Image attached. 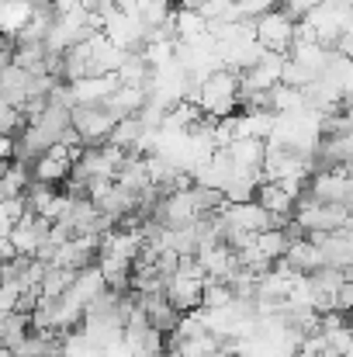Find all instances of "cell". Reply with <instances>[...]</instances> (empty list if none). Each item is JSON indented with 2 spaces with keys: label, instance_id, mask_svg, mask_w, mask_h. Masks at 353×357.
<instances>
[{
  "label": "cell",
  "instance_id": "1",
  "mask_svg": "<svg viewBox=\"0 0 353 357\" xmlns=\"http://www.w3.org/2000/svg\"><path fill=\"white\" fill-rule=\"evenodd\" d=\"M253 42L263 49V52H274V56H288L298 42V24L277 7L270 14H263L256 24H253Z\"/></svg>",
  "mask_w": 353,
  "mask_h": 357
}]
</instances>
